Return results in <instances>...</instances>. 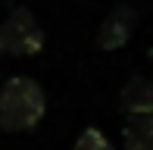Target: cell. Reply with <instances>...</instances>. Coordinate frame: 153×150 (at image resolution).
I'll return each mask as SVG.
<instances>
[{"instance_id": "3957f363", "label": "cell", "mask_w": 153, "mask_h": 150, "mask_svg": "<svg viewBox=\"0 0 153 150\" xmlns=\"http://www.w3.org/2000/svg\"><path fill=\"white\" fill-rule=\"evenodd\" d=\"M134 25H137V10H134V6H128V3H119V6H113L109 16L100 22L94 44L100 47V50H119V47L128 44Z\"/></svg>"}, {"instance_id": "5b68a950", "label": "cell", "mask_w": 153, "mask_h": 150, "mask_svg": "<svg viewBox=\"0 0 153 150\" xmlns=\"http://www.w3.org/2000/svg\"><path fill=\"white\" fill-rule=\"evenodd\" d=\"M125 150H153V116H128L122 125Z\"/></svg>"}, {"instance_id": "8992f818", "label": "cell", "mask_w": 153, "mask_h": 150, "mask_svg": "<svg viewBox=\"0 0 153 150\" xmlns=\"http://www.w3.org/2000/svg\"><path fill=\"white\" fill-rule=\"evenodd\" d=\"M72 150H116L113 147V141L106 138V134L100 131V128H94V125H88L85 131L75 138V144H72Z\"/></svg>"}, {"instance_id": "277c9868", "label": "cell", "mask_w": 153, "mask_h": 150, "mask_svg": "<svg viewBox=\"0 0 153 150\" xmlns=\"http://www.w3.org/2000/svg\"><path fill=\"white\" fill-rule=\"evenodd\" d=\"M119 106L128 116H153V78H131L119 94Z\"/></svg>"}, {"instance_id": "7a4b0ae2", "label": "cell", "mask_w": 153, "mask_h": 150, "mask_svg": "<svg viewBox=\"0 0 153 150\" xmlns=\"http://www.w3.org/2000/svg\"><path fill=\"white\" fill-rule=\"evenodd\" d=\"M44 50V28L28 6H13L0 22V53L3 56H34Z\"/></svg>"}, {"instance_id": "6da1fadb", "label": "cell", "mask_w": 153, "mask_h": 150, "mask_svg": "<svg viewBox=\"0 0 153 150\" xmlns=\"http://www.w3.org/2000/svg\"><path fill=\"white\" fill-rule=\"evenodd\" d=\"M47 113V94L28 75H13L0 88V128L31 131Z\"/></svg>"}]
</instances>
